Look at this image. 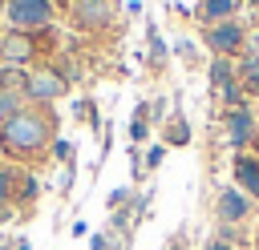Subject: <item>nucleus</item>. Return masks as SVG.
Here are the masks:
<instances>
[{
  "mask_svg": "<svg viewBox=\"0 0 259 250\" xmlns=\"http://www.w3.org/2000/svg\"><path fill=\"white\" fill-rule=\"evenodd\" d=\"M12 250H32V242H28V238H16V242H12Z\"/></svg>",
  "mask_w": 259,
  "mask_h": 250,
  "instance_id": "cd10ccee",
  "label": "nucleus"
},
{
  "mask_svg": "<svg viewBox=\"0 0 259 250\" xmlns=\"http://www.w3.org/2000/svg\"><path fill=\"white\" fill-rule=\"evenodd\" d=\"M53 0H8L4 4V20L12 24V32H40L53 28Z\"/></svg>",
  "mask_w": 259,
  "mask_h": 250,
  "instance_id": "f03ea898",
  "label": "nucleus"
},
{
  "mask_svg": "<svg viewBox=\"0 0 259 250\" xmlns=\"http://www.w3.org/2000/svg\"><path fill=\"white\" fill-rule=\"evenodd\" d=\"M206 77H210V89H214V93H223L227 85H235V81H239V69L231 65V56H214V60H210V69H206Z\"/></svg>",
  "mask_w": 259,
  "mask_h": 250,
  "instance_id": "9b49d317",
  "label": "nucleus"
},
{
  "mask_svg": "<svg viewBox=\"0 0 259 250\" xmlns=\"http://www.w3.org/2000/svg\"><path fill=\"white\" fill-rule=\"evenodd\" d=\"M16 109H20V97H4V93H0V125H4Z\"/></svg>",
  "mask_w": 259,
  "mask_h": 250,
  "instance_id": "aec40b11",
  "label": "nucleus"
},
{
  "mask_svg": "<svg viewBox=\"0 0 259 250\" xmlns=\"http://www.w3.org/2000/svg\"><path fill=\"white\" fill-rule=\"evenodd\" d=\"M166 121V97H154V105H150V125H162Z\"/></svg>",
  "mask_w": 259,
  "mask_h": 250,
  "instance_id": "412c9836",
  "label": "nucleus"
},
{
  "mask_svg": "<svg viewBox=\"0 0 259 250\" xmlns=\"http://www.w3.org/2000/svg\"><path fill=\"white\" fill-rule=\"evenodd\" d=\"M239 85H243V93L259 97V56H247V60H239Z\"/></svg>",
  "mask_w": 259,
  "mask_h": 250,
  "instance_id": "2eb2a0df",
  "label": "nucleus"
},
{
  "mask_svg": "<svg viewBox=\"0 0 259 250\" xmlns=\"http://www.w3.org/2000/svg\"><path fill=\"white\" fill-rule=\"evenodd\" d=\"M202 44H206L214 56H235V52H243V44H247V32H243V24H239V20L206 24V32H202Z\"/></svg>",
  "mask_w": 259,
  "mask_h": 250,
  "instance_id": "39448f33",
  "label": "nucleus"
},
{
  "mask_svg": "<svg viewBox=\"0 0 259 250\" xmlns=\"http://www.w3.org/2000/svg\"><path fill=\"white\" fill-rule=\"evenodd\" d=\"M89 250H109V234H105V230H97V234L89 238Z\"/></svg>",
  "mask_w": 259,
  "mask_h": 250,
  "instance_id": "b1692460",
  "label": "nucleus"
},
{
  "mask_svg": "<svg viewBox=\"0 0 259 250\" xmlns=\"http://www.w3.org/2000/svg\"><path fill=\"white\" fill-rule=\"evenodd\" d=\"M57 141V113L53 105H20L0 125V153L8 161H49L45 153Z\"/></svg>",
  "mask_w": 259,
  "mask_h": 250,
  "instance_id": "f257e3e1",
  "label": "nucleus"
},
{
  "mask_svg": "<svg viewBox=\"0 0 259 250\" xmlns=\"http://www.w3.org/2000/svg\"><path fill=\"white\" fill-rule=\"evenodd\" d=\"M166 250H186V234H174V238H170V246H166Z\"/></svg>",
  "mask_w": 259,
  "mask_h": 250,
  "instance_id": "bb28decb",
  "label": "nucleus"
},
{
  "mask_svg": "<svg viewBox=\"0 0 259 250\" xmlns=\"http://www.w3.org/2000/svg\"><path fill=\"white\" fill-rule=\"evenodd\" d=\"M150 137V105H138L134 109V125H130V141H146Z\"/></svg>",
  "mask_w": 259,
  "mask_h": 250,
  "instance_id": "f3484780",
  "label": "nucleus"
},
{
  "mask_svg": "<svg viewBox=\"0 0 259 250\" xmlns=\"http://www.w3.org/2000/svg\"><path fill=\"white\" fill-rule=\"evenodd\" d=\"M255 250H259V234H255Z\"/></svg>",
  "mask_w": 259,
  "mask_h": 250,
  "instance_id": "c85d7f7f",
  "label": "nucleus"
},
{
  "mask_svg": "<svg viewBox=\"0 0 259 250\" xmlns=\"http://www.w3.org/2000/svg\"><path fill=\"white\" fill-rule=\"evenodd\" d=\"M235 181L247 198H259V157L255 153H235Z\"/></svg>",
  "mask_w": 259,
  "mask_h": 250,
  "instance_id": "1a4fd4ad",
  "label": "nucleus"
},
{
  "mask_svg": "<svg viewBox=\"0 0 259 250\" xmlns=\"http://www.w3.org/2000/svg\"><path fill=\"white\" fill-rule=\"evenodd\" d=\"M16 190H20V169L8 165V161H0V210L16 206Z\"/></svg>",
  "mask_w": 259,
  "mask_h": 250,
  "instance_id": "ddd939ff",
  "label": "nucleus"
},
{
  "mask_svg": "<svg viewBox=\"0 0 259 250\" xmlns=\"http://www.w3.org/2000/svg\"><path fill=\"white\" fill-rule=\"evenodd\" d=\"M65 8H69L73 28H81V32H101V28H109V24H113V12H117L113 0H69Z\"/></svg>",
  "mask_w": 259,
  "mask_h": 250,
  "instance_id": "20e7f679",
  "label": "nucleus"
},
{
  "mask_svg": "<svg viewBox=\"0 0 259 250\" xmlns=\"http://www.w3.org/2000/svg\"><path fill=\"white\" fill-rule=\"evenodd\" d=\"M202 250H235V242H231V234H227V238H214V242H206Z\"/></svg>",
  "mask_w": 259,
  "mask_h": 250,
  "instance_id": "393cba45",
  "label": "nucleus"
},
{
  "mask_svg": "<svg viewBox=\"0 0 259 250\" xmlns=\"http://www.w3.org/2000/svg\"><path fill=\"white\" fill-rule=\"evenodd\" d=\"M24 89H28V69L0 65V93L4 97H24Z\"/></svg>",
  "mask_w": 259,
  "mask_h": 250,
  "instance_id": "f8f14e48",
  "label": "nucleus"
},
{
  "mask_svg": "<svg viewBox=\"0 0 259 250\" xmlns=\"http://www.w3.org/2000/svg\"><path fill=\"white\" fill-rule=\"evenodd\" d=\"M49 153H53V161H77V145H73V141H65V137H57Z\"/></svg>",
  "mask_w": 259,
  "mask_h": 250,
  "instance_id": "a211bd4d",
  "label": "nucleus"
},
{
  "mask_svg": "<svg viewBox=\"0 0 259 250\" xmlns=\"http://www.w3.org/2000/svg\"><path fill=\"white\" fill-rule=\"evenodd\" d=\"M61 4H65V0H61Z\"/></svg>",
  "mask_w": 259,
  "mask_h": 250,
  "instance_id": "c756f323",
  "label": "nucleus"
},
{
  "mask_svg": "<svg viewBox=\"0 0 259 250\" xmlns=\"http://www.w3.org/2000/svg\"><path fill=\"white\" fill-rule=\"evenodd\" d=\"M125 202H134V190H130V185H117V190L109 194V210H117V206H125Z\"/></svg>",
  "mask_w": 259,
  "mask_h": 250,
  "instance_id": "6ab92c4d",
  "label": "nucleus"
},
{
  "mask_svg": "<svg viewBox=\"0 0 259 250\" xmlns=\"http://www.w3.org/2000/svg\"><path fill=\"white\" fill-rule=\"evenodd\" d=\"M162 157H166V145L158 141V145H150V153H146V169H158L162 165Z\"/></svg>",
  "mask_w": 259,
  "mask_h": 250,
  "instance_id": "4be33fe9",
  "label": "nucleus"
},
{
  "mask_svg": "<svg viewBox=\"0 0 259 250\" xmlns=\"http://www.w3.org/2000/svg\"><path fill=\"white\" fill-rule=\"evenodd\" d=\"M36 198H40V181H36V173L20 169V190H16V206H28V202H36Z\"/></svg>",
  "mask_w": 259,
  "mask_h": 250,
  "instance_id": "dca6fc26",
  "label": "nucleus"
},
{
  "mask_svg": "<svg viewBox=\"0 0 259 250\" xmlns=\"http://www.w3.org/2000/svg\"><path fill=\"white\" fill-rule=\"evenodd\" d=\"M69 93V77L53 65V60H45V65H36V69H28V89H24V97H28V105H53L57 97H65Z\"/></svg>",
  "mask_w": 259,
  "mask_h": 250,
  "instance_id": "7ed1b4c3",
  "label": "nucleus"
},
{
  "mask_svg": "<svg viewBox=\"0 0 259 250\" xmlns=\"http://www.w3.org/2000/svg\"><path fill=\"white\" fill-rule=\"evenodd\" d=\"M174 48H178V56H186V60H190V56H194V44H190V40H178V44H174Z\"/></svg>",
  "mask_w": 259,
  "mask_h": 250,
  "instance_id": "a878e982",
  "label": "nucleus"
},
{
  "mask_svg": "<svg viewBox=\"0 0 259 250\" xmlns=\"http://www.w3.org/2000/svg\"><path fill=\"white\" fill-rule=\"evenodd\" d=\"M223 125H227V141H231V149L243 153V145L255 137V113H251L247 105H243V109H227Z\"/></svg>",
  "mask_w": 259,
  "mask_h": 250,
  "instance_id": "0eeeda50",
  "label": "nucleus"
},
{
  "mask_svg": "<svg viewBox=\"0 0 259 250\" xmlns=\"http://www.w3.org/2000/svg\"><path fill=\"white\" fill-rule=\"evenodd\" d=\"M214 214H219V222H223V226L243 222V218L251 214V198H247L243 190H223V194H219V202H214Z\"/></svg>",
  "mask_w": 259,
  "mask_h": 250,
  "instance_id": "6e6552de",
  "label": "nucleus"
},
{
  "mask_svg": "<svg viewBox=\"0 0 259 250\" xmlns=\"http://www.w3.org/2000/svg\"><path fill=\"white\" fill-rule=\"evenodd\" d=\"M36 36L32 32H4L0 36V60L4 65H16V69H28V60H36Z\"/></svg>",
  "mask_w": 259,
  "mask_h": 250,
  "instance_id": "423d86ee",
  "label": "nucleus"
},
{
  "mask_svg": "<svg viewBox=\"0 0 259 250\" xmlns=\"http://www.w3.org/2000/svg\"><path fill=\"white\" fill-rule=\"evenodd\" d=\"M150 60H166V44L158 40V32L150 28Z\"/></svg>",
  "mask_w": 259,
  "mask_h": 250,
  "instance_id": "5701e85b",
  "label": "nucleus"
},
{
  "mask_svg": "<svg viewBox=\"0 0 259 250\" xmlns=\"http://www.w3.org/2000/svg\"><path fill=\"white\" fill-rule=\"evenodd\" d=\"M235 8H239V0H202V20L206 24H223V20H235Z\"/></svg>",
  "mask_w": 259,
  "mask_h": 250,
  "instance_id": "4468645a",
  "label": "nucleus"
},
{
  "mask_svg": "<svg viewBox=\"0 0 259 250\" xmlns=\"http://www.w3.org/2000/svg\"><path fill=\"white\" fill-rule=\"evenodd\" d=\"M162 145L170 149H182V145H190V125H186V117L182 113H170L166 121H162Z\"/></svg>",
  "mask_w": 259,
  "mask_h": 250,
  "instance_id": "9d476101",
  "label": "nucleus"
}]
</instances>
